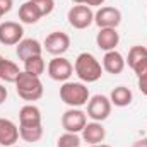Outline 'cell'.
I'll list each match as a JSON object with an SVG mask.
<instances>
[{"mask_svg":"<svg viewBox=\"0 0 147 147\" xmlns=\"http://www.w3.org/2000/svg\"><path fill=\"white\" fill-rule=\"evenodd\" d=\"M147 58V48L146 46H140V45H135V46H132L130 50H128V57H127V65L130 67V69H134L140 60H144Z\"/></svg>","mask_w":147,"mask_h":147,"instance_id":"7402d4cb","label":"cell"},{"mask_svg":"<svg viewBox=\"0 0 147 147\" xmlns=\"http://www.w3.org/2000/svg\"><path fill=\"white\" fill-rule=\"evenodd\" d=\"M43 48L53 57H62L70 48V36L63 31H53L45 38Z\"/></svg>","mask_w":147,"mask_h":147,"instance_id":"8992f818","label":"cell"},{"mask_svg":"<svg viewBox=\"0 0 147 147\" xmlns=\"http://www.w3.org/2000/svg\"><path fill=\"white\" fill-rule=\"evenodd\" d=\"M111 101L110 98L103 96V94H96L92 98H89L87 101V116L92 121H105L111 113Z\"/></svg>","mask_w":147,"mask_h":147,"instance_id":"5b68a950","label":"cell"},{"mask_svg":"<svg viewBox=\"0 0 147 147\" xmlns=\"http://www.w3.org/2000/svg\"><path fill=\"white\" fill-rule=\"evenodd\" d=\"M45 69H46V63H45V60H43L41 55H38V57H31V58L24 60V72L33 74V75L39 77L41 74L45 72Z\"/></svg>","mask_w":147,"mask_h":147,"instance_id":"44dd1931","label":"cell"},{"mask_svg":"<svg viewBox=\"0 0 147 147\" xmlns=\"http://www.w3.org/2000/svg\"><path fill=\"white\" fill-rule=\"evenodd\" d=\"M79 147H82V146H79Z\"/></svg>","mask_w":147,"mask_h":147,"instance_id":"e575fe53","label":"cell"},{"mask_svg":"<svg viewBox=\"0 0 147 147\" xmlns=\"http://www.w3.org/2000/svg\"><path fill=\"white\" fill-rule=\"evenodd\" d=\"M74 72L77 74V77L82 82L91 84V82L99 80L105 70H103V65L99 63V60L92 53L84 51V53L77 55V58L74 62Z\"/></svg>","mask_w":147,"mask_h":147,"instance_id":"6da1fadb","label":"cell"},{"mask_svg":"<svg viewBox=\"0 0 147 147\" xmlns=\"http://www.w3.org/2000/svg\"><path fill=\"white\" fill-rule=\"evenodd\" d=\"M24 36V28L19 22L14 21H5L0 22V43L5 46H14L17 45Z\"/></svg>","mask_w":147,"mask_h":147,"instance_id":"9c48e42d","label":"cell"},{"mask_svg":"<svg viewBox=\"0 0 147 147\" xmlns=\"http://www.w3.org/2000/svg\"><path fill=\"white\" fill-rule=\"evenodd\" d=\"M19 140V128L14 121L7 118H0V146L2 147H10L16 146Z\"/></svg>","mask_w":147,"mask_h":147,"instance_id":"7c38bea8","label":"cell"},{"mask_svg":"<svg viewBox=\"0 0 147 147\" xmlns=\"http://www.w3.org/2000/svg\"><path fill=\"white\" fill-rule=\"evenodd\" d=\"M89 89L82 82H63L60 87V99L70 106V108H80L87 105L89 101Z\"/></svg>","mask_w":147,"mask_h":147,"instance_id":"3957f363","label":"cell"},{"mask_svg":"<svg viewBox=\"0 0 147 147\" xmlns=\"http://www.w3.org/2000/svg\"><path fill=\"white\" fill-rule=\"evenodd\" d=\"M86 123H87V113H84L80 108H70L62 115V127L65 132L79 134L82 132Z\"/></svg>","mask_w":147,"mask_h":147,"instance_id":"52a82bcc","label":"cell"},{"mask_svg":"<svg viewBox=\"0 0 147 147\" xmlns=\"http://www.w3.org/2000/svg\"><path fill=\"white\" fill-rule=\"evenodd\" d=\"M132 147H147V139H140V140H137Z\"/></svg>","mask_w":147,"mask_h":147,"instance_id":"f546056e","label":"cell"},{"mask_svg":"<svg viewBox=\"0 0 147 147\" xmlns=\"http://www.w3.org/2000/svg\"><path fill=\"white\" fill-rule=\"evenodd\" d=\"M118 43H120V34H118V31L113 29V28H103V29H99V33L96 34V45H98V48L103 50L105 53L115 50V48L118 46Z\"/></svg>","mask_w":147,"mask_h":147,"instance_id":"4fadbf2b","label":"cell"},{"mask_svg":"<svg viewBox=\"0 0 147 147\" xmlns=\"http://www.w3.org/2000/svg\"><path fill=\"white\" fill-rule=\"evenodd\" d=\"M19 125L22 127H33L41 125V111L34 105H26L19 111Z\"/></svg>","mask_w":147,"mask_h":147,"instance_id":"2e32d148","label":"cell"},{"mask_svg":"<svg viewBox=\"0 0 147 147\" xmlns=\"http://www.w3.org/2000/svg\"><path fill=\"white\" fill-rule=\"evenodd\" d=\"M41 17H43L41 12L38 10V7L31 2V0L24 2V3L19 7V21L24 22V24H36Z\"/></svg>","mask_w":147,"mask_h":147,"instance_id":"e0dca14e","label":"cell"},{"mask_svg":"<svg viewBox=\"0 0 147 147\" xmlns=\"http://www.w3.org/2000/svg\"><path fill=\"white\" fill-rule=\"evenodd\" d=\"M137 82H139V89H140V92L147 96V77H142V79H137Z\"/></svg>","mask_w":147,"mask_h":147,"instance_id":"4316f807","label":"cell"},{"mask_svg":"<svg viewBox=\"0 0 147 147\" xmlns=\"http://www.w3.org/2000/svg\"><path fill=\"white\" fill-rule=\"evenodd\" d=\"M127 62L123 58V55L116 50H111V51H106L105 57H103V70H106L111 75H118V74L123 72Z\"/></svg>","mask_w":147,"mask_h":147,"instance_id":"9a60e30c","label":"cell"},{"mask_svg":"<svg viewBox=\"0 0 147 147\" xmlns=\"http://www.w3.org/2000/svg\"><path fill=\"white\" fill-rule=\"evenodd\" d=\"M7 99V87H3L0 84V105H3V101Z\"/></svg>","mask_w":147,"mask_h":147,"instance_id":"f1b7e54d","label":"cell"},{"mask_svg":"<svg viewBox=\"0 0 147 147\" xmlns=\"http://www.w3.org/2000/svg\"><path fill=\"white\" fill-rule=\"evenodd\" d=\"M134 72H135V75H137V79H142V77H147V58H144V60H140L134 69H132Z\"/></svg>","mask_w":147,"mask_h":147,"instance_id":"d4e9b609","label":"cell"},{"mask_svg":"<svg viewBox=\"0 0 147 147\" xmlns=\"http://www.w3.org/2000/svg\"><path fill=\"white\" fill-rule=\"evenodd\" d=\"M16 91L24 101H38L43 96V82L39 77L22 70L16 80Z\"/></svg>","mask_w":147,"mask_h":147,"instance_id":"7a4b0ae2","label":"cell"},{"mask_svg":"<svg viewBox=\"0 0 147 147\" xmlns=\"http://www.w3.org/2000/svg\"><path fill=\"white\" fill-rule=\"evenodd\" d=\"M99 147H111V146H106V144H99Z\"/></svg>","mask_w":147,"mask_h":147,"instance_id":"1f68e13d","label":"cell"},{"mask_svg":"<svg viewBox=\"0 0 147 147\" xmlns=\"http://www.w3.org/2000/svg\"><path fill=\"white\" fill-rule=\"evenodd\" d=\"M80 137L79 134H72V132H65L58 137L57 140V147H79L80 146Z\"/></svg>","mask_w":147,"mask_h":147,"instance_id":"603a6c76","label":"cell"},{"mask_svg":"<svg viewBox=\"0 0 147 147\" xmlns=\"http://www.w3.org/2000/svg\"><path fill=\"white\" fill-rule=\"evenodd\" d=\"M94 22L98 24L99 29H103V28L116 29L121 22V12L116 7H101L94 14Z\"/></svg>","mask_w":147,"mask_h":147,"instance_id":"30bf717a","label":"cell"},{"mask_svg":"<svg viewBox=\"0 0 147 147\" xmlns=\"http://www.w3.org/2000/svg\"><path fill=\"white\" fill-rule=\"evenodd\" d=\"M43 53V46L38 39L33 38H22L17 45H16V55L19 57V60H28L31 57H38Z\"/></svg>","mask_w":147,"mask_h":147,"instance_id":"8fae6325","label":"cell"},{"mask_svg":"<svg viewBox=\"0 0 147 147\" xmlns=\"http://www.w3.org/2000/svg\"><path fill=\"white\" fill-rule=\"evenodd\" d=\"M74 3H86V0H72Z\"/></svg>","mask_w":147,"mask_h":147,"instance_id":"4dcf8cb0","label":"cell"},{"mask_svg":"<svg viewBox=\"0 0 147 147\" xmlns=\"http://www.w3.org/2000/svg\"><path fill=\"white\" fill-rule=\"evenodd\" d=\"M132 99H134V94H132V91H130L128 87H125V86L115 87V89L111 91V94H110L111 105H115V106H118V108L128 106V105L132 103Z\"/></svg>","mask_w":147,"mask_h":147,"instance_id":"ac0fdd59","label":"cell"},{"mask_svg":"<svg viewBox=\"0 0 147 147\" xmlns=\"http://www.w3.org/2000/svg\"><path fill=\"white\" fill-rule=\"evenodd\" d=\"M106 137V130L101 125V121H91L86 123V127L82 128V140L87 142L89 146H96L101 144Z\"/></svg>","mask_w":147,"mask_h":147,"instance_id":"5bb4252c","label":"cell"},{"mask_svg":"<svg viewBox=\"0 0 147 147\" xmlns=\"http://www.w3.org/2000/svg\"><path fill=\"white\" fill-rule=\"evenodd\" d=\"M34 5L38 7V10L41 12V16H50L55 9V0H31Z\"/></svg>","mask_w":147,"mask_h":147,"instance_id":"cb8c5ba5","label":"cell"},{"mask_svg":"<svg viewBox=\"0 0 147 147\" xmlns=\"http://www.w3.org/2000/svg\"><path fill=\"white\" fill-rule=\"evenodd\" d=\"M10 147H19V146H10Z\"/></svg>","mask_w":147,"mask_h":147,"instance_id":"836d02e7","label":"cell"},{"mask_svg":"<svg viewBox=\"0 0 147 147\" xmlns=\"http://www.w3.org/2000/svg\"><path fill=\"white\" fill-rule=\"evenodd\" d=\"M2 60H3V57H2V55H0V62H2Z\"/></svg>","mask_w":147,"mask_h":147,"instance_id":"d6a6232c","label":"cell"},{"mask_svg":"<svg viewBox=\"0 0 147 147\" xmlns=\"http://www.w3.org/2000/svg\"><path fill=\"white\" fill-rule=\"evenodd\" d=\"M19 74H21L19 67H17V65H16L12 60H7V58H3V60L0 62V80L16 84V80H17Z\"/></svg>","mask_w":147,"mask_h":147,"instance_id":"d6986e66","label":"cell"},{"mask_svg":"<svg viewBox=\"0 0 147 147\" xmlns=\"http://www.w3.org/2000/svg\"><path fill=\"white\" fill-rule=\"evenodd\" d=\"M69 24L74 29H86L94 22V12L86 3H77L67 12Z\"/></svg>","mask_w":147,"mask_h":147,"instance_id":"277c9868","label":"cell"},{"mask_svg":"<svg viewBox=\"0 0 147 147\" xmlns=\"http://www.w3.org/2000/svg\"><path fill=\"white\" fill-rule=\"evenodd\" d=\"M106 0H86V5H89V7H99V5H103Z\"/></svg>","mask_w":147,"mask_h":147,"instance_id":"83f0119b","label":"cell"},{"mask_svg":"<svg viewBox=\"0 0 147 147\" xmlns=\"http://www.w3.org/2000/svg\"><path fill=\"white\" fill-rule=\"evenodd\" d=\"M19 137L24 142L34 144V142H38L43 137V127L41 125H33V127H22V125H19Z\"/></svg>","mask_w":147,"mask_h":147,"instance_id":"ffe728a7","label":"cell"},{"mask_svg":"<svg viewBox=\"0 0 147 147\" xmlns=\"http://www.w3.org/2000/svg\"><path fill=\"white\" fill-rule=\"evenodd\" d=\"M74 74V65L63 57H55L48 63V75L57 82H67Z\"/></svg>","mask_w":147,"mask_h":147,"instance_id":"ba28073f","label":"cell"},{"mask_svg":"<svg viewBox=\"0 0 147 147\" xmlns=\"http://www.w3.org/2000/svg\"><path fill=\"white\" fill-rule=\"evenodd\" d=\"M12 5H14L12 0H0V19H2L7 12H10Z\"/></svg>","mask_w":147,"mask_h":147,"instance_id":"484cf974","label":"cell"}]
</instances>
